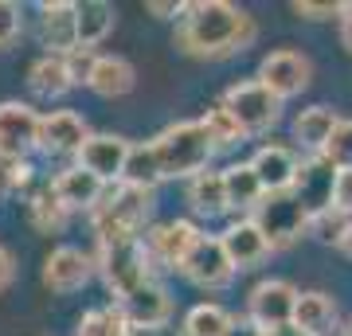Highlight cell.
Masks as SVG:
<instances>
[{
    "mask_svg": "<svg viewBox=\"0 0 352 336\" xmlns=\"http://www.w3.org/2000/svg\"><path fill=\"white\" fill-rule=\"evenodd\" d=\"M223 336H263V328L251 321V317H231V328Z\"/></svg>",
    "mask_w": 352,
    "mask_h": 336,
    "instance_id": "cell-41",
    "label": "cell"
},
{
    "mask_svg": "<svg viewBox=\"0 0 352 336\" xmlns=\"http://www.w3.org/2000/svg\"><path fill=\"white\" fill-rule=\"evenodd\" d=\"M254 39V20L231 0H196L184 4L176 24V47L196 59H227Z\"/></svg>",
    "mask_w": 352,
    "mask_h": 336,
    "instance_id": "cell-1",
    "label": "cell"
},
{
    "mask_svg": "<svg viewBox=\"0 0 352 336\" xmlns=\"http://www.w3.org/2000/svg\"><path fill=\"white\" fill-rule=\"evenodd\" d=\"M118 309H122V317L129 321V328H164L168 324V317H173V298H168V289L153 278V282H145L141 289H133L129 298L113 301Z\"/></svg>",
    "mask_w": 352,
    "mask_h": 336,
    "instance_id": "cell-16",
    "label": "cell"
},
{
    "mask_svg": "<svg viewBox=\"0 0 352 336\" xmlns=\"http://www.w3.org/2000/svg\"><path fill=\"white\" fill-rule=\"evenodd\" d=\"M337 125H340L337 110H329V106H309V110H302L294 117V141L314 157V153H321L329 145V137H333Z\"/></svg>",
    "mask_w": 352,
    "mask_h": 336,
    "instance_id": "cell-23",
    "label": "cell"
},
{
    "mask_svg": "<svg viewBox=\"0 0 352 336\" xmlns=\"http://www.w3.org/2000/svg\"><path fill=\"white\" fill-rule=\"evenodd\" d=\"M289 8L302 16V20H337V16H340V4H337V0H321V4H309V0H294Z\"/></svg>",
    "mask_w": 352,
    "mask_h": 336,
    "instance_id": "cell-36",
    "label": "cell"
},
{
    "mask_svg": "<svg viewBox=\"0 0 352 336\" xmlns=\"http://www.w3.org/2000/svg\"><path fill=\"white\" fill-rule=\"evenodd\" d=\"M39 145V113L28 102H0V164L28 161Z\"/></svg>",
    "mask_w": 352,
    "mask_h": 336,
    "instance_id": "cell-8",
    "label": "cell"
},
{
    "mask_svg": "<svg viewBox=\"0 0 352 336\" xmlns=\"http://www.w3.org/2000/svg\"><path fill=\"white\" fill-rule=\"evenodd\" d=\"M94 270L102 274V282H106V289L113 293V301L129 298L133 289H141L145 282H153V258H149V250H145L141 238L98 247Z\"/></svg>",
    "mask_w": 352,
    "mask_h": 336,
    "instance_id": "cell-4",
    "label": "cell"
},
{
    "mask_svg": "<svg viewBox=\"0 0 352 336\" xmlns=\"http://www.w3.org/2000/svg\"><path fill=\"white\" fill-rule=\"evenodd\" d=\"M75 16V0H43L39 4V43L47 47V55H71L78 47Z\"/></svg>",
    "mask_w": 352,
    "mask_h": 336,
    "instance_id": "cell-17",
    "label": "cell"
},
{
    "mask_svg": "<svg viewBox=\"0 0 352 336\" xmlns=\"http://www.w3.org/2000/svg\"><path fill=\"white\" fill-rule=\"evenodd\" d=\"M333 188H337V168L321 153H314V157H305L298 164V176H294L289 192L302 199V208L309 215H321V212H333Z\"/></svg>",
    "mask_w": 352,
    "mask_h": 336,
    "instance_id": "cell-12",
    "label": "cell"
},
{
    "mask_svg": "<svg viewBox=\"0 0 352 336\" xmlns=\"http://www.w3.org/2000/svg\"><path fill=\"white\" fill-rule=\"evenodd\" d=\"M200 235L204 231L192 223V219H168V223L149 227V231L141 235V243H145V250H149L153 262H161V266H168V270H180V262L188 258V250L196 247Z\"/></svg>",
    "mask_w": 352,
    "mask_h": 336,
    "instance_id": "cell-11",
    "label": "cell"
},
{
    "mask_svg": "<svg viewBox=\"0 0 352 336\" xmlns=\"http://www.w3.org/2000/svg\"><path fill=\"white\" fill-rule=\"evenodd\" d=\"M12 278H16V262H12V254L0 247V289H8L12 286Z\"/></svg>",
    "mask_w": 352,
    "mask_h": 336,
    "instance_id": "cell-43",
    "label": "cell"
},
{
    "mask_svg": "<svg viewBox=\"0 0 352 336\" xmlns=\"http://www.w3.org/2000/svg\"><path fill=\"white\" fill-rule=\"evenodd\" d=\"M340 336H352V324H349V328H344V333H340Z\"/></svg>",
    "mask_w": 352,
    "mask_h": 336,
    "instance_id": "cell-47",
    "label": "cell"
},
{
    "mask_svg": "<svg viewBox=\"0 0 352 336\" xmlns=\"http://www.w3.org/2000/svg\"><path fill=\"white\" fill-rule=\"evenodd\" d=\"M337 247H340V254H344V258H352V223L344 227V235H340V243H337Z\"/></svg>",
    "mask_w": 352,
    "mask_h": 336,
    "instance_id": "cell-45",
    "label": "cell"
},
{
    "mask_svg": "<svg viewBox=\"0 0 352 336\" xmlns=\"http://www.w3.org/2000/svg\"><path fill=\"white\" fill-rule=\"evenodd\" d=\"M90 141V125L75 110L39 113V145L36 149L55 153V157H78V149Z\"/></svg>",
    "mask_w": 352,
    "mask_h": 336,
    "instance_id": "cell-14",
    "label": "cell"
},
{
    "mask_svg": "<svg viewBox=\"0 0 352 336\" xmlns=\"http://www.w3.org/2000/svg\"><path fill=\"white\" fill-rule=\"evenodd\" d=\"M51 192H55V199L63 203L67 212H94L106 184H102L98 176H90L87 168L67 164V168H59V172L51 176Z\"/></svg>",
    "mask_w": 352,
    "mask_h": 336,
    "instance_id": "cell-18",
    "label": "cell"
},
{
    "mask_svg": "<svg viewBox=\"0 0 352 336\" xmlns=\"http://www.w3.org/2000/svg\"><path fill=\"white\" fill-rule=\"evenodd\" d=\"M122 180H126V184H138V188H157L161 184V164H157L153 141H145V145H129Z\"/></svg>",
    "mask_w": 352,
    "mask_h": 336,
    "instance_id": "cell-30",
    "label": "cell"
},
{
    "mask_svg": "<svg viewBox=\"0 0 352 336\" xmlns=\"http://www.w3.org/2000/svg\"><path fill=\"white\" fill-rule=\"evenodd\" d=\"M219 243H223L227 258H231L235 270H251V266L266 262V254H270V243L263 238V231H258L251 219H235V223L219 235Z\"/></svg>",
    "mask_w": 352,
    "mask_h": 336,
    "instance_id": "cell-20",
    "label": "cell"
},
{
    "mask_svg": "<svg viewBox=\"0 0 352 336\" xmlns=\"http://www.w3.org/2000/svg\"><path fill=\"white\" fill-rule=\"evenodd\" d=\"M67 67H71V78H75V87H82V82L90 78V67H94V51L75 47L71 55H67Z\"/></svg>",
    "mask_w": 352,
    "mask_h": 336,
    "instance_id": "cell-39",
    "label": "cell"
},
{
    "mask_svg": "<svg viewBox=\"0 0 352 336\" xmlns=\"http://www.w3.org/2000/svg\"><path fill=\"white\" fill-rule=\"evenodd\" d=\"M223 110L243 125L247 137H254V133H266V129H274L278 125V117H282V102H278L258 78H247V82L227 87Z\"/></svg>",
    "mask_w": 352,
    "mask_h": 336,
    "instance_id": "cell-6",
    "label": "cell"
},
{
    "mask_svg": "<svg viewBox=\"0 0 352 336\" xmlns=\"http://www.w3.org/2000/svg\"><path fill=\"white\" fill-rule=\"evenodd\" d=\"M94 274H98V270H94V258L78 247H55L47 254V262H43V286H47L51 293H75V289H82Z\"/></svg>",
    "mask_w": 352,
    "mask_h": 336,
    "instance_id": "cell-15",
    "label": "cell"
},
{
    "mask_svg": "<svg viewBox=\"0 0 352 336\" xmlns=\"http://www.w3.org/2000/svg\"><path fill=\"white\" fill-rule=\"evenodd\" d=\"M263 336H305V333H298L294 324H282V328H270V333H263Z\"/></svg>",
    "mask_w": 352,
    "mask_h": 336,
    "instance_id": "cell-46",
    "label": "cell"
},
{
    "mask_svg": "<svg viewBox=\"0 0 352 336\" xmlns=\"http://www.w3.org/2000/svg\"><path fill=\"white\" fill-rule=\"evenodd\" d=\"M231 328V313L215 301H200L192 305L184 324H180V336H223Z\"/></svg>",
    "mask_w": 352,
    "mask_h": 336,
    "instance_id": "cell-29",
    "label": "cell"
},
{
    "mask_svg": "<svg viewBox=\"0 0 352 336\" xmlns=\"http://www.w3.org/2000/svg\"><path fill=\"white\" fill-rule=\"evenodd\" d=\"M32 176H36V168L28 161H12L0 168V180H4V188H28L32 184Z\"/></svg>",
    "mask_w": 352,
    "mask_h": 336,
    "instance_id": "cell-38",
    "label": "cell"
},
{
    "mask_svg": "<svg viewBox=\"0 0 352 336\" xmlns=\"http://www.w3.org/2000/svg\"><path fill=\"white\" fill-rule=\"evenodd\" d=\"M188 208H192L196 215H208V219H219V215L231 212V208H227L223 172L208 168V172L192 176V180H188Z\"/></svg>",
    "mask_w": 352,
    "mask_h": 336,
    "instance_id": "cell-25",
    "label": "cell"
},
{
    "mask_svg": "<svg viewBox=\"0 0 352 336\" xmlns=\"http://www.w3.org/2000/svg\"><path fill=\"white\" fill-rule=\"evenodd\" d=\"M87 87L102 98H126L129 90L138 87V71L133 63L122 59V55H94V67H90Z\"/></svg>",
    "mask_w": 352,
    "mask_h": 336,
    "instance_id": "cell-21",
    "label": "cell"
},
{
    "mask_svg": "<svg viewBox=\"0 0 352 336\" xmlns=\"http://www.w3.org/2000/svg\"><path fill=\"white\" fill-rule=\"evenodd\" d=\"M153 153L161 164V180H192V176L208 172L215 145L204 122H173L153 137Z\"/></svg>",
    "mask_w": 352,
    "mask_h": 336,
    "instance_id": "cell-3",
    "label": "cell"
},
{
    "mask_svg": "<svg viewBox=\"0 0 352 336\" xmlns=\"http://www.w3.org/2000/svg\"><path fill=\"white\" fill-rule=\"evenodd\" d=\"M28 87L36 90L39 98H59L67 90L75 87L71 78V67H67V55H39L32 67H28Z\"/></svg>",
    "mask_w": 352,
    "mask_h": 336,
    "instance_id": "cell-24",
    "label": "cell"
},
{
    "mask_svg": "<svg viewBox=\"0 0 352 336\" xmlns=\"http://www.w3.org/2000/svg\"><path fill=\"white\" fill-rule=\"evenodd\" d=\"M352 219H344V215L333 208V212H321L309 219V235H317L321 243H340V235H344V227H349Z\"/></svg>",
    "mask_w": 352,
    "mask_h": 336,
    "instance_id": "cell-34",
    "label": "cell"
},
{
    "mask_svg": "<svg viewBox=\"0 0 352 336\" xmlns=\"http://www.w3.org/2000/svg\"><path fill=\"white\" fill-rule=\"evenodd\" d=\"M294 305H298V289L286 278H266L247 293V317H251L263 333L294 324Z\"/></svg>",
    "mask_w": 352,
    "mask_h": 336,
    "instance_id": "cell-9",
    "label": "cell"
},
{
    "mask_svg": "<svg viewBox=\"0 0 352 336\" xmlns=\"http://www.w3.org/2000/svg\"><path fill=\"white\" fill-rule=\"evenodd\" d=\"M113 4L106 0H82L78 4V16H75V36H78V47L82 51H94L102 39L113 32Z\"/></svg>",
    "mask_w": 352,
    "mask_h": 336,
    "instance_id": "cell-26",
    "label": "cell"
},
{
    "mask_svg": "<svg viewBox=\"0 0 352 336\" xmlns=\"http://www.w3.org/2000/svg\"><path fill=\"white\" fill-rule=\"evenodd\" d=\"M223 188H227V208L231 212H239V208L243 212H254L258 199L266 196L251 161H239V164H231V168H223Z\"/></svg>",
    "mask_w": 352,
    "mask_h": 336,
    "instance_id": "cell-27",
    "label": "cell"
},
{
    "mask_svg": "<svg viewBox=\"0 0 352 336\" xmlns=\"http://www.w3.org/2000/svg\"><path fill=\"white\" fill-rule=\"evenodd\" d=\"M0 188H4V180H0Z\"/></svg>",
    "mask_w": 352,
    "mask_h": 336,
    "instance_id": "cell-48",
    "label": "cell"
},
{
    "mask_svg": "<svg viewBox=\"0 0 352 336\" xmlns=\"http://www.w3.org/2000/svg\"><path fill=\"white\" fill-rule=\"evenodd\" d=\"M28 219H32V227L43 231V235H59V231L67 227V219H71V212L55 199L51 184H43L36 196H32V203H28Z\"/></svg>",
    "mask_w": 352,
    "mask_h": 336,
    "instance_id": "cell-28",
    "label": "cell"
},
{
    "mask_svg": "<svg viewBox=\"0 0 352 336\" xmlns=\"http://www.w3.org/2000/svg\"><path fill=\"white\" fill-rule=\"evenodd\" d=\"M129 145H133V141L118 137V133H90V141L78 149L75 164L78 168H87L90 176H98L102 184L110 188V184L122 180V172H126Z\"/></svg>",
    "mask_w": 352,
    "mask_h": 336,
    "instance_id": "cell-13",
    "label": "cell"
},
{
    "mask_svg": "<svg viewBox=\"0 0 352 336\" xmlns=\"http://www.w3.org/2000/svg\"><path fill=\"white\" fill-rule=\"evenodd\" d=\"M254 78H258L278 102H286V98H298V94L309 87V78H314V63H309V55H302V51L278 47V51H270V55L258 63V75Z\"/></svg>",
    "mask_w": 352,
    "mask_h": 336,
    "instance_id": "cell-7",
    "label": "cell"
},
{
    "mask_svg": "<svg viewBox=\"0 0 352 336\" xmlns=\"http://www.w3.org/2000/svg\"><path fill=\"white\" fill-rule=\"evenodd\" d=\"M337 24H340V43H344V51H352V0L349 4H340Z\"/></svg>",
    "mask_w": 352,
    "mask_h": 336,
    "instance_id": "cell-42",
    "label": "cell"
},
{
    "mask_svg": "<svg viewBox=\"0 0 352 336\" xmlns=\"http://www.w3.org/2000/svg\"><path fill=\"white\" fill-rule=\"evenodd\" d=\"M298 153L289 149V145H278V141H270V145H263V149L251 157V168L254 176H258V184H263V192H286L289 184H294V176H298Z\"/></svg>",
    "mask_w": 352,
    "mask_h": 336,
    "instance_id": "cell-19",
    "label": "cell"
},
{
    "mask_svg": "<svg viewBox=\"0 0 352 336\" xmlns=\"http://www.w3.org/2000/svg\"><path fill=\"white\" fill-rule=\"evenodd\" d=\"M200 122H204V129H208V137H212L215 153H219V149H235V145H243V141H247L243 125L223 110V102H219V106H212Z\"/></svg>",
    "mask_w": 352,
    "mask_h": 336,
    "instance_id": "cell-32",
    "label": "cell"
},
{
    "mask_svg": "<svg viewBox=\"0 0 352 336\" xmlns=\"http://www.w3.org/2000/svg\"><path fill=\"white\" fill-rule=\"evenodd\" d=\"M75 336H133V328H129V321L122 317L118 305H102V309L82 313Z\"/></svg>",
    "mask_w": 352,
    "mask_h": 336,
    "instance_id": "cell-31",
    "label": "cell"
},
{
    "mask_svg": "<svg viewBox=\"0 0 352 336\" xmlns=\"http://www.w3.org/2000/svg\"><path fill=\"white\" fill-rule=\"evenodd\" d=\"M133 336H180V333L164 324V328H133Z\"/></svg>",
    "mask_w": 352,
    "mask_h": 336,
    "instance_id": "cell-44",
    "label": "cell"
},
{
    "mask_svg": "<svg viewBox=\"0 0 352 336\" xmlns=\"http://www.w3.org/2000/svg\"><path fill=\"white\" fill-rule=\"evenodd\" d=\"M309 219L314 215L302 208V199L294 192H266L258 199V208L251 212V223L263 231V238L270 243V250H286L294 247L302 235H309Z\"/></svg>",
    "mask_w": 352,
    "mask_h": 336,
    "instance_id": "cell-5",
    "label": "cell"
},
{
    "mask_svg": "<svg viewBox=\"0 0 352 336\" xmlns=\"http://www.w3.org/2000/svg\"><path fill=\"white\" fill-rule=\"evenodd\" d=\"M333 208H337L344 219H352V168L337 172V188H333Z\"/></svg>",
    "mask_w": 352,
    "mask_h": 336,
    "instance_id": "cell-37",
    "label": "cell"
},
{
    "mask_svg": "<svg viewBox=\"0 0 352 336\" xmlns=\"http://www.w3.org/2000/svg\"><path fill=\"white\" fill-rule=\"evenodd\" d=\"M321 157H325L337 172L352 168V117H340V125L333 129V137H329V145L321 149Z\"/></svg>",
    "mask_w": 352,
    "mask_h": 336,
    "instance_id": "cell-33",
    "label": "cell"
},
{
    "mask_svg": "<svg viewBox=\"0 0 352 336\" xmlns=\"http://www.w3.org/2000/svg\"><path fill=\"white\" fill-rule=\"evenodd\" d=\"M145 12L157 16V20H173V16H184V4L180 0H149Z\"/></svg>",
    "mask_w": 352,
    "mask_h": 336,
    "instance_id": "cell-40",
    "label": "cell"
},
{
    "mask_svg": "<svg viewBox=\"0 0 352 336\" xmlns=\"http://www.w3.org/2000/svg\"><path fill=\"white\" fill-rule=\"evenodd\" d=\"M20 27H24V12H20V4L0 0V51L12 47L16 36H20Z\"/></svg>",
    "mask_w": 352,
    "mask_h": 336,
    "instance_id": "cell-35",
    "label": "cell"
},
{
    "mask_svg": "<svg viewBox=\"0 0 352 336\" xmlns=\"http://www.w3.org/2000/svg\"><path fill=\"white\" fill-rule=\"evenodd\" d=\"M180 274L200 289H223L227 282L235 278V266H231V258H227L219 235H200L196 247L188 250V258L180 262Z\"/></svg>",
    "mask_w": 352,
    "mask_h": 336,
    "instance_id": "cell-10",
    "label": "cell"
},
{
    "mask_svg": "<svg viewBox=\"0 0 352 336\" xmlns=\"http://www.w3.org/2000/svg\"><path fill=\"white\" fill-rule=\"evenodd\" d=\"M294 328L305 336H333V328H337V301L329 298V293H321V289L298 293Z\"/></svg>",
    "mask_w": 352,
    "mask_h": 336,
    "instance_id": "cell-22",
    "label": "cell"
},
{
    "mask_svg": "<svg viewBox=\"0 0 352 336\" xmlns=\"http://www.w3.org/2000/svg\"><path fill=\"white\" fill-rule=\"evenodd\" d=\"M153 212V188H138L118 180L102 192L98 208L90 212V227H94V238L98 247H110V243H129V238H141V227Z\"/></svg>",
    "mask_w": 352,
    "mask_h": 336,
    "instance_id": "cell-2",
    "label": "cell"
}]
</instances>
